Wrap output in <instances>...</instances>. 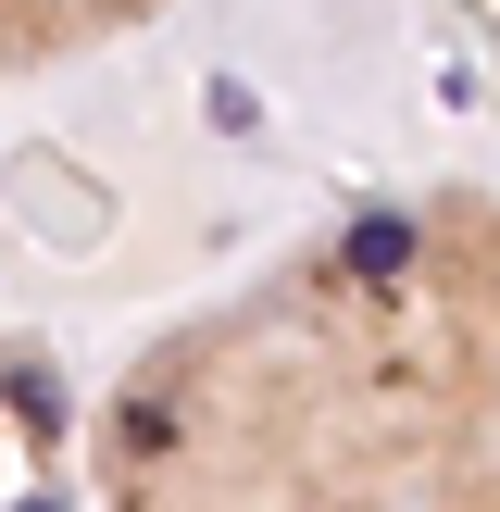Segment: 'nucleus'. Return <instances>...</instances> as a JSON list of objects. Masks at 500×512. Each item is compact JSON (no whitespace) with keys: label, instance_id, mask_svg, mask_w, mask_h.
<instances>
[{"label":"nucleus","instance_id":"2","mask_svg":"<svg viewBox=\"0 0 500 512\" xmlns=\"http://www.w3.org/2000/svg\"><path fill=\"white\" fill-rule=\"evenodd\" d=\"M200 113H213L225 138H250V125H263V100H250V75H213V88H200Z\"/></svg>","mask_w":500,"mask_h":512},{"label":"nucleus","instance_id":"1","mask_svg":"<svg viewBox=\"0 0 500 512\" xmlns=\"http://www.w3.org/2000/svg\"><path fill=\"white\" fill-rule=\"evenodd\" d=\"M400 263H413V225H400V213H363V225H350V275H400Z\"/></svg>","mask_w":500,"mask_h":512}]
</instances>
